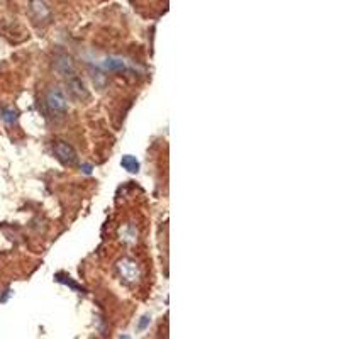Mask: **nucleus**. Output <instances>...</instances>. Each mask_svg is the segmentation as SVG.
<instances>
[{"mask_svg": "<svg viewBox=\"0 0 339 339\" xmlns=\"http://www.w3.org/2000/svg\"><path fill=\"white\" fill-rule=\"evenodd\" d=\"M46 106H48L49 112H53V114L58 115L66 114V111H68V99H66L65 92L58 89V87L49 89L48 94H46Z\"/></svg>", "mask_w": 339, "mask_h": 339, "instance_id": "nucleus-1", "label": "nucleus"}, {"mask_svg": "<svg viewBox=\"0 0 339 339\" xmlns=\"http://www.w3.org/2000/svg\"><path fill=\"white\" fill-rule=\"evenodd\" d=\"M29 12L37 24H48L53 17V10L48 0H29Z\"/></svg>", "mask_w": 339, "mask_h": 339, "instance_id": "nucleus-2", "label": "nucleus"}, {"mask_svg": "<svg viewBox=\"0 0 339 339\" xmlns=\"http://www.w3.org/2000/svg\"><path fill=\"white\" fill-rule=\"evenodd\" d=\"M53 151H54V156H56L63 165L72 166L78 160L77 151H75L68 143H65V141H56V143L53 144Z\"/></svg>", "mask_w": 339, "mask_h": 339, "instance_id": "nucleus-3", "label": "nucleus"}, {"mask_svg": "<svg viewBox=\"0 0 339 339\" xmlns=\"http://www.w3.org/2000/svg\"><path fill=\"white\" fill-rule=\"evenodd\" d=\"M66 80H68L66 82V87H68V92L72 94V97H75L77 100H87L90 97V92L87 89L85 82H83L77 73L68 77Z\"/></svg>", "mask_w": 339, "mask_h": 339, "instance_id": "nucleus-4", "label": "nucleus"}, {"mask_svg": "<svg viewBox=\"0 0 339 339\" xmlns=\"http://www.w3.org/2000/svg\"><path fill=\"white\" fill-rule=\"evenodd\" d=\"M54 70H56V72L65 78H68V77H72V75L77 73L73 58L68 56V54H65V53L56 54V58H54Z\"/></svg>", "mask_w": 339, "mask_h": 339, "instance_id": "nucleus-5", "label": "nucleus"}, {"mask_svg": "<svg viewBox=\"0 0 339 339\" xmlns=\"http://www.w3.org/2000/svg\"><path fill=\"white\" fill-rule=\"evenodd\" d=\"M117 270H119L120 277L127 282H136L139 278V268H137L136 261L129 258H122L119 263H117Z\"/></svg>", "mask_w": 339, "mask_h": 339, "instance_id": "nucleus-6", "label": "nucleus"}, {"mask_svg": "<svg viewBox=\"0 0 339 339\" xmlns=\"http://www.w3.org/2000/svg\"><path fill=\"white\" fill-rule=\"evenodd\" d=\"M104 68L107 72H124L125 70V63L117 56H109L106 61H104Z\"/></svg>", "mask_w": 339, "mask_h": 339, "instance_id": "nucleus-7", "label": "nucleus"}, {"mask_svg": "<svg viewBox=\"0 0 339 339\" xmlns=\"http://www.w3.org/2000/svg\"><path fill=\"white\" fill-rule=\"evenodd\" d=\"M120 166L129 171V173H137L139 171V161L136 160V156H131V154H125L120 160Z\"/></svg>", "mask_w": 339, "mask_h": 339, "instance_id": "nucleus-8", "label": "nucleus"}, {"mask_svg": "<svg viewBox=\"0 0 339 339\" xmlns=\"http://www.w3.org/2000/svg\"><path fill=\"white\" fill-rule=\"evenodd\" d=\"M0 117H2V120L5 124H14L15 120H17V112L14 111V109H2V114H0Z\"/></svg>", "mask_w": 339, "mask_h": 339, "instance_id": "nucleus-9", "label": "nucleus"}, {"mask_svg": "<svg viewBox=\"0 0 339 339\" xmlns=\"http://www.w3.org/2000/svg\"><path fill=\"white\" fill-rule=\"evenodd\" d=\"M56 282L65 283V285H68L70 288H73V290L83 292V288H82L80 285H77V283H75L72 278H70V277H66V275H63V273H58V275H56Z\"/></svg>", "mask_w": 339, "mask_h": 339, "instance_id": "nucleus-10", "label": "nucleus"}, {"mask_svg": "<svg viewBox=\"0 0 339 339\" xmlns=\"http://www.w3.org/2000/svg\"><path fill=\"white\" fill-rule=\"evenodd\" d=\"M149 322H151V319H149V316H144L143 319H141L139 326H137V329H146V326H148Z\"/></svg>", "mask_w": 339, "mask_h": 339, "instance_id": "nucleus-11", "label": "nucleus"}, {"mask_svg": "<svg viewBox=\"0 0 339 339\" xmlns=\"http://www.w3.org/2000/svg\"><path fill=\"white\" fill-rule=\"evenodd\" d=\"M82 168H83V173H87V175H90V173H92V166H90V165H83Z\"/></svg>", "mask_w": 339, "mask_h": 339, "instance_id": "nucleus-12", "label": "nucleus"}, {"mask_svg": "<svg viewBox=\"0 0 339 339\" xmlns=\"http://www.w3.org/2000/svg\"><path fill=\"white\" fill-rule=\"evenodd\" d=\"M9 297H10V290H5V294H3V297L0 299V302H5V300L9 299Z\"/></svg>", "mask_w": 339, "mask_h": 339, "instance_id": "nucleus-13", "label": "nucleus"}]
</instances>
